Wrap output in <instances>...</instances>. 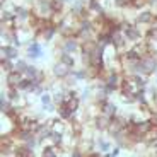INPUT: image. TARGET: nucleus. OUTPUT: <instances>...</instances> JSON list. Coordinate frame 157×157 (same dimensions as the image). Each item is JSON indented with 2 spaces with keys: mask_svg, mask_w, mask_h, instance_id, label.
Wrapping results in <instances>:
<instances>
[{
  "mask_svg": "<svg viewBox=\"0 0 157 157\" xmlns=\"http://www.w3.org/2000/svg\"><path fill=\"white\" fill-rule=\"evenodd\" d=\"M39 101H41V106L51 104V102H53V94H51L50 90H46V92H43V94L39 96Z\"/></svg>",
  "mask_w": 157,
  "mask_h": 157,
  "instance_id": "a211bd4d",
  "label": "nucleus"
},
{
  "mask_svg": "<svg viewBox=\"0 0 157 157\" xmlns=\"http://www.w3.org/2000/svg\"><path fill=\"white\" fill-rule=\"evenodd\" d=\"M65 2H67V4H74L75 0H65Z\"/></svg>",
  "mask_w": 157,
  "mask_h": 157,
  "instance_id": "412c9836",
  "label": "nucleus"
},
{
  "mask_svg": "<svg viewBox=\"0 0 157 157\" xmlns=\"http://www.w3.org/2000/svg\"><path fill=\"white\" fill-rule=\"evenodd\" d=\"M154 21H155V14H154L152 9H142V10H138L137 17H135L133 22L138 24V26H152Z\"/></svg>",
  "mask_w": 157,
  "mask_h": 157,
  "instance_id": "20e7f679",
  "label": "nucleus"
},
{
  "mask_svg": "<svg viewBox=\"0 0 157 157\" xmlns=\"http://www.w3.org/2000/svg\"><path fill=\"white\" fill-rule=\"evenodd\" d=\"M72 70L74 68H70L68 65H65L63 62H55L53 63V67H51V75L56 78V80H65V78H68L72 75Z\"/></svg>",
  "mask_w": 157,
  "mask_h": 157,
  "instance_id": "7ed1b4c3",
  "label": "nucleus"
},
{
  "mask_svg": "<svg viewBox=\"0 0 157 157\" xmlns=\"http://www.w3.org/2000/svg\"><path fill=\"white\" fill-rule=\"evenodd\" d=\"M111 149H113V145H111V142L106 140L104 137H98L96 138V150L101 154H109Z\"/></svg>",
  "mask_w": 157,
  "mask_h": 157,
  "instance_id": "ddd939ff",
  "label": "nucleus"
},
{
  "mask_svg": "<svg viewBox=\"0 0 157 157\" xmlns=\"http://www.w3.org/2000/svg\"><path fill=\"white\" fill-rule=\"evenodd\" d=\"M56 114H58V118H62L65 121H72L74 116H75V113L67 106V104H60V106L56 108Z\"/></svg>",
  "mask_w": 157,
  "mask_h": 157,
  "instance_id": "f8f14e48",
  "label": "nucleus"
},
{
  "mask_svg": "<svg viewBox=\"0 0 157 157\" xmlns=\"http://www.w3.org/2000/svg\"><path fill=\"white\" fill-rule=\"evenodd\" d=\"M28 50H26V56H28L29 60H33V62H36V60H39L41 56H43L44 53V46L41 43H39L38 39H34L31 44H28Z\"/></svg>",
  "mask_w": 157,
  "mask_h": 157,
  "instance_id": "39448f33",
  "label": "nucleus"
},
{
  "mask_svg": "<svg viewBox=\"0 0 157 157\" xmlns=\"http://www.w3.org/2000/svg\"><path fill=\"white\" fill-rule=\"evenodd\" d=\"M70 77L74 78L75 82H84V80H87V78H89V72H87L86 67H82V68H74Z\"/></svg>",
  "mask_w": 157,
  "mask_h": 157,
  "instance_id": "2eb2a0df",
  "label": "nucleus"
},
{
  "mask_svg": "<svg viewBox=\"0 0 157 157\" xmlns=\"http://www.w3.org/2000/svg\"><path fill=\"white\" fill-rule=\"evenodd\" d=\"M24 80V74L14 70L10 74L5 75V82H7V87H19V84Z\"/></svg>",
  "mask_w": 157,
  "mask_h": 157,
  "instance_id": "6e6552de",
  "label": "nucleus"
},
{
  "mask_svg": "<svg viewBox=\"0 0 157 157\" xmlns=\"http://www.w3.org/2000/svg\"><path fill=\"white\" fill-rule=\"evenodd\" d=\"M63 147L60 145H44L41 150V157H62Z\"/></svg>",
  "mask_w": 157,
  "mask_h": 157,
  "instance_id": "9d476101",
  "label": "nucleus"
},
{
  "mask_svg": "<svg viewBox=\"0 0 157 157\" xmlns=\"http://www.w3.org/2000/svg\"><path fill=\"white\" fill-rule=\"evenodd\" d=\"M111 120H113V118L99 113L98 116L92 120V123H94V128L98 130V132H108V128H109V125H111Z\"/></svg>",
  "mask_w": 157,
  "mask_h": 157,
  "instance_id": "423d86ee",
  "label": "nucleus"
},
{
  "mask_svg": "<svg viewBox=\"0 0 157 157\" xmlns=\"http://www.w3.org/2000/svg\"><path fill=\"white\" fill-rule=\"evenodd\" d=\"M34 17L38 19H44V21H51L55 17V9L51 5V0H33V7H31Z\"/></svg>",
  "mask_w": 157,
  "mask_h": 157,
  "instance_id": "f257e3e1",
  "label": "nucleus"
},
{
  "mask_svg": "<svg viewBox=\"0 0 157 157\" xmlns=\"http://www.w3.org/2000/svg\"><path fill=\"white\" fill-rule=\"evenodd\" d=\"M56 34H58V26H55V24L51 22L50 26H48V28H44V29H43V33L39 34V38L48 43V41H53V38H55Z\"/></svg>",
  "mask_w": 157,
  "mask_h": 157,
  "instance_id": "9b49d317",
  "label": "nucleus"
},
{
  "mask_svg": "<svg viewBox=\"0 0 157 157\" xmlns=\"http://www.w3.org/2000/svg\"><path fill=\"white\" fill-rule=\"evenodd\" d=\"M101 113L102 114H106V116H109V118H114V116H118L120 114V111H118V106L114 104L113 101H104L101 104Z\"/></svg>",
  "mask_w": 157,
  "mask_h": 157,
  "instance_id": "1a4fd4ad",
  "label": "nucleus"
},
{
  "mask_svg": "<svg viewBox=\"0 0 157 157\" xmlns=\"http://www.w3.org/2000/svg\"><path fill=\"white\" fill-rule=\"evenodd\" d=\"M0 67H2V72H5V75H7V74H10V72L16 70V62L7 60V58H2V62H0Z\"/></svg>",
  "mask_w": 157,
  "mask_h": 157,
  "instance_id": "f3484780",
  "label": "nucleus"
},
{
  "mask_svg": "<svg viewBox=\"0 0 157 157\" xmlns=\"http://www.w3.org/2000/svg\"><path fill=\"white\" fill-rule=\"evenodd\" d=\"M28 67H29V63L26 62L24 58H19V60H16V70H17V72H21V74H24V72L28 70Z\"/></svg>",
  "mask_w": 157,
  "mask_h": 157,
  "instance_id": "6ab92c4d",
  "label": "nucleus"
},
{
  "mask_svg": "<svg viewBox=\"0 0 157 157\" xmlns=\"http://www.w3.org/2000/svg\"><path fill=\"white\" fill-rule=\"evenodd\" d=\"M0 53H2V58L12 60V62L19 60V48H16L14 44H4L0 48Z\"/></svg>",
  "mask_w": 157,
  "mask_h": 157,
  "instance_id": "0eeeda50",
  "label": "nucleus"
},
{
  "mask_svg": "<svg viewBox=\"0 0 157 157\" xmlns=\"http://www.w3.org/2000/svg\"><path fill=\"white\" fill-rule=\"evenodd\" d=\"M82 50V41L77 36H70V38H63L62 43L58 44V51H65L70 55H80Z\"/></svg>",
  "mask_w": 157,
  "mask_h": 157,
  "instance_id": "f03ea898",
  "label": "nucleus"
},
{
  "mask_svg": "<svg viewBox=\"0 0 157 157\" xmlns=\"http://www.w3.org/2000/svg\"><path fill=\"white\" fill-rule=\"evenodd\" d=\"M14 157H36L34 155V149H31V147H28V145H24V144L16 145Z\"/></svg>",
  "mask_w": 157,
  "mask_h": 157,
  "instance_id": "4468645a",
  "label": "nucleus"
},
{
  "mask_svg": "<svg viewBox=\"0 0 157 157\" xmlns=\"http://www.w3.org/2000/svg\"><path fill=\"white\" fill-rule=\"evenodd\" d=\"M120 152H121V147L116 145V147H113V149H111L109 155H111V157H118V155H120Z\"/></svg>",
  "mask_w": 157,
  "mask_h": 157,
  "instance_id": "aec40b11",
  "label": "nucleus"
},
{
  "mask_svg": "<svg viewBox=\"0 0 157 157\" xmlns=\"http://www.w3.org/2000/svg\"><path fill=\"white\" fill-rule=\"evenodd\" d=\"M58 60H60V62H63L65 65H68L70 68H75V63H77L75 56L70 55V53H65V51H58Z\"/></svg>",
  "mask_w": 157,
  "mask_h": 157,
  "instance_id": "dca6fc26",
  "label": "nucleus"
}]
</instances>
